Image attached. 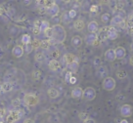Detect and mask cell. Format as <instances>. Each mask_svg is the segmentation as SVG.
I'll return each mask as SVG.
<instances>
[{"mask_svg": "<svg viewBox=\"0 0 133 123\" xmlns=\"http://www.w3.org/2000/svg\"><path fill=\"white\" fill-rule=\"evenodd\" d=\"M71 44L75 48H79L80 46L82 45V38L79 36V35H75V36L71 38Z\"/></svg>", "mask_w": 133, "mask_h": 123, "instance_id": "cell-12", "label": "cell"}, {"mask_svg": "<svg viewBox=\"0 0 133 123\" xmlns=\"http://www.w3.org/2000/svg\"><path fill=\"white\" fill-rule=\"evenodd\" d=\"M41 32H42L41 29H39V28H34V26H33V29H32V34H33V35L37 36V35H39Z\"/></svg>", "mask_w": 133, "mask_h": 123, "instance_id": "cell-39", "label": "cell"}, {"mask_svg": "<svg viewBox=\"0 0 133 123\" xmlns=\"http://www.w3.org/2000/svg\"><path fill=\"white\" fill-rule=\"evenodd\" d=\"M5 122H6V121H5ZM4 121H3V120H0V123H5Z\"/></svg>", "mask_w": 133, "mask_h": 123, "instance_id": "cell-56", "label": "cell"}, {"mask_svg": "<svg viewBox=\"0 0 133 123\" xmlns=\"http://www.w3.org/2000/svg\"><path fill=\"white\" fill-rule=\"evenodd\" d=\"M121 123H128V121H127V120H125V119H124V120H121Z\"/></svg>", "mask_w": 133, "mask_h": 123, "instance_id": "cell-55", "label": "cell"}, {"mask_svg": "<svg viewBox=\"0 0 133 123\" xmlns=\"http://www.w3.org/2000/svg\"><path fill=\"white\" fill-rule=\"evenodd\" d=\"M121 29H125L126 28V20H123V22H121V24L119 25Z\"/></svg>", "mask_w": 133, "mask_h": 123, "instance_id": "cell-50", "label": "cell"}, {"mask_svg": "<svg viewBox=\"0 0 133 123\" xmlns=\"http://www.w3.org/2000/svg\"><path fill=\"white\" fill-rule=\"evenodd\" d=\"M68 14H69V16H70V18L71 19H75V17H76V11H75V9H71V10H70L69 12H68Z\"/></svg>", "mask_w": 133, "mask_h": 123, "instance_id": "cell-38", "label": "cell"}, {"mask_svg": "<svg viewBox=\"0 0 133 123\" xmlns=\"http://www.w3.org/2000/svg\"><path fill=\"white\" fill-rule=\"evenodd\" d=\"M25 53V50L21 45H16L12 49V54L15 58H21Z\"/></svg>", "mask_w": 133, "mask_h": 123, "instance_id": "cell-10", "label": "cell"}, {"mask_svg": "<svg viewBox=\"0 0 133 123\" xmlns=\"http://www.w3.org/2000/svg\"><path fill=\"white\" fill-rule=\"evenodd\" d=\"M1 88H2L3 93H7V92H10V91L12 90L13 86L10 82H4V83L1 84Z\"/></svg>", "mask_w": 133, "mask_h": 123, "instance_id": "cell-22", "label": "cell"}, {"mask_svg": "<svg viewBox=\"0 0 133 123\" xmlns=\"http://www.w3.org/2000/svg\"><path fill=\"white\" fill-rule=\"evenodd\" d=\"M129 64H130V66H133V54L129 57Z\"/></svg>", "mask_w": 133, "mask_h": 123, "instance_id": "cell-51", "label": "cell"}, {"mask_svg": "<svg viewBox=\"0 0 133 123\" xmlns=\"http://www.w3.org/2000/svg\"><path fill=\"white\" fill-rule=\"evenodd\" d=\"M41 77V71L40 70H34L32 72V78L34 80H38Z\"/></svg>", "mask_w": 133, "mask_h": 123, "instance_id": "cell-34", "label": "cell"}, {"mask_svg": "<svg viewBox=\"0 0 133 123\" xmlns=\"http://www.w3.org/2000/svg\"><path fill=\"white\" fill-rule=\"evenodd\" d=\"M61 20H62L63 23H65V24H69L71 22V18L69 16V14L66 12L64 13L62 16H61Z\"/></svg>", "mask_w": 133, "mask_h": 123, "instance_id": "cell-31", "label": "cell"}, {"mask_svg": "<svg viewBox=\"0 0 133 123\" xmlns=\"http://www.w3.org/2000/svg\"><path fill=\"white\" fill-rule=\"evenodd\" d=\"M24 102H25V106L34 107V106H36L38 102H39V99H38V97L36 95L32 94V93H28L24 97Z\"/></svg>", "mask_w": 133, "mask_h": 123, "instance_id": "cell-2", "label": "cell"}, {"mask_svg": "<svg viewBox=\"0 0 133 123\" xmlns=\"http://www.w3.org/2000/svg\"><path fill=\"white\" fill-rule=\"evenodd\" d=\"M6 114V110L3 107H0V119H2Z\"/></svg>", "mask_w": 133, "mask_h": 123, "instance_id": "cell-41", "label": "cell"}, {"mask_svg": "<svg viewBox=\"0 0 133 123\" xmlns=\"http://www.w3.org/2000/svg\"><path fill=\"white\" fill-rule=\"evenodd\" d=\"M51 45H53V42H52L51 39L42 40L41 41V47H40V48H42V49H44V50H48Z\"/></svg>", "mask_w": 133, "mask_h": 123, "instance_id": "cell-23", "label": "cell"}, {"mask_svg": "<svg viewBox=\"0 0 133 123\" xmlns=\"http://www.w3.org/2000/svg\"><path fill=\"white\" fill-rule=\"evenodd\" d=\"M116 59H118V60H121V59H123L125 57V55H126V51L123 47H121V46H118V47H116Z\"/></svg>", "mask_w": 133, "mask_h": 123, "instance_id": "cell-15", "label": "cell"}, {"mask_svg": "<svg viewBox=\"0 0 133 123\" xmlns=\"http://www.w3.org/2000/svg\"><path fill=\"white\" fill-rule=\"evenodd\" d=\"M69 82H70L71 84H75V82H76V78H75V76H71V77L70 78V80H69Z\"/></svg>", "mask_w": 133, "mask_h": 123, "instance_id": "cell-48", "label": "cell"}, {"mask_svg": "<svg viewBox=\"0 0 133 123\" xmlns=\"http://www.w3.org/2000/svg\"><path fill=\"white\" fill-rule=\"evenodd\" d=\"M101 20H102V23H104V24H108L109 22H111V15H110L109 13H104V14H102V16H101Z\"/></svg>", "mask_w": 133, "mask_h": 123, "instance_id": "cell-28", "label": "cell"}, {"mask_svg": "<svg viewBox=\"0 0 133 123\" xmlns=\"http://www.w3.org/2000/svg\"><path fill=\"white\" fill-rule=\"evenodd\" d=\"M90 12L91 13L98 12V6H97V5H92L91 7H90Z\"/></svg>", "mask_w": 133, "mask_h": 123, "instance_id": "cell-42", "label": "cell"}, {"mask_svg": "<svg viewBox=\"0 0 133 123\" xmlns=\"http://www.w3.org/2000/svg\"><path fill=\"white\" fill-rule=\"evenodd\" d=\"M117 15H118V16H121L122 19H125V17H126V13H125L123 10H119Z\"/></svg>", "mask_w": 133, "mask_h": 123, "instance_id": "cell-44", "label": "cell"}, {"mask_svg": "<svg viewBox=\"0 0 133 123\" xmlns=\"http://www.w3.org/2000/svg\"><path fill=\"white\" fill-rule=\"evenodd\" d=\"M11 105H12V107H18L21 106V100L19 98H15L12 100V102H11Z\"/></svg>", "mask_w": 133, "mask_h": 123, "instance_id": "cell-33", "label": "cell"}, {"mask_svg": "<svg viewBox=\"0 0 133 123\" xmlns=\"http://www.w3.org/2000/svg\"><path fill=\"white\" fill-rule=\"evenodd\" d=\"M83 96V90L80 87H75L71 90V98L74 99H80Z\"/></svg>", "mask_w": 133, "mask_h": 123, "instance_id": "cell-13", "label": "cell"}, {"mask_svg": "<svg viewBox=\"0 0 133 123\" xmlns=\"http://www.w3.org/2000/svg\"><path fill=\"white\" fill-rule=\"evenodd\" d=\"M83 123H96V121L93 118H88L85 121H83Z\"/></svg>", "mask_w": 133, "mask_h": 123, "instance_id": "cell-46", "label": "cell"}, {"mask_svg": "<svg viewBox=\"0 0 133 123\" xmlns=\"http://www.w3.org/2000/svg\"><path fill=\"white\" fill-rule=\"evenodd\" d=\"M116 75L119 80H122V79H124V78L127 77V71L125 70H123V69H121V70H118L116 71Z\"/></svg>", "mask_w": 133, "mask_h": 123, "instance_id": "cell-21", "label": "cell"}, {"mask_svg": "<svg viewBox=\"0 0 133 123\" xmlns=\"http://www.w3.org/2000/svg\"><path fill=\"white\" fill-rule=\"evenodd\" d=\"M100 43H101V39H99V38H97L95 40V42L93 43V46H95V47H97V46L100 45Z\"/></svg>", "mask_w": 133, "mask_h": 123, "instance_id": "cell-47", "label": "cell"}, {"mask_svg": "<svg viewBox=\"0 0 133 123\" xmlns=\"http://www.w3.org/2000/svg\"><path fill=\"white\" fill-rule=\"evenodd\" d=\"M106 35H107V38L110 39V40H116V38L119 36L118 31H117L114 26H110V28H108Z\"/></svg>", "mask_w": 133, "mask_h": 123, "instance_id": "cell-7", "label": "cell"}, {"mask_svg": "<svg viewBox=\"0 0 133 123\" xmlns=\"http://www.w3.org/2000/svg\"><path fill=\"white\" fill-rule=\"evenodd\" d=\"M0 51H1V50H0Z\"/></svg>", "mask_w": 133, "mask_h": 123, "instance_id": "cell-57", "label": "cell"}, {"mask_svg": "<svg viewBox=\"0 0 133 123\" xmlns=\"http://www.w3.org/2000/svg\"><path fill=\"white\" fill-rule=\"evenodd\" d=\"M98 38V35L96 34V33H90V34H88L87 36H86V43L89 44V45H93V43L95 42V40Z\"/></svg>", "mask_w": 133, "mask_h": 123, "instance_id": "cell-19", "label": "cell"}, {"mask_svg": "<svg viewBox=\"0 0 133 123\" xmlns=\"http://www.w3.org/2000/svg\"><path fill=\"white\" fill-rule=\"evenodd\" d=\"M48 28H50L49 23H48L47 20H42V25H41V28H40L41 31H44V30H45V29H47Z\"/></svg>", "mask_w": 133, "mask_h": 123, "instance_id": "cell-35", "label": "cell"}, {"mask_svg": "<svg viewBox=\"0 0 133 123\" xmlns=\"http://www.w3.org/2000/svg\"><path fill=\"white\" fill-rule=\"evenodd\" d=\"M47 95L50 99H56L60 96V92L56 88H49L47 90Z\"/></svg>", "mask_w": 133, "mask_h": 123, "instance_id": "cell-17", "label": "cell"}, {"mask_svg": "<svg viewBox=\"0 0 133 123\" xmlns=\"http://www.w3.org/2000/svg\"><path fill=\"white\" fill-rule=\"evenodd\" d=\"M78 117L81 121H85L86 119L90 118V117H89V114H88L86 111H81V112H79Z\"/></svg>", "mask_w": 133, "mask_h": 123, "instance_id": "cell-32", "label": "cell"}, {"mask_svg": "<svg viewBox=\"0 0 133 123\" xmlns=\"http://www.w3.org/2000/svg\"><path fill=\"white\" fill-rule=\"evenodd\" d=\"M123 6H124V5H123V3H122V2H117V3H116V8L119 11V10H122Z\"/></svg>", "mask_w": 133, "mask_h": 123, "instance_id": "cell-43", "label": "cell"}, {"mask_svg": "<svg viewBox=\"0 0 133 123\" xmlns=\"http://www.w3.org/2000/svg\"><path fill=\"white\" fill-rule=\"evenodd\" d=\"M108 73V70H107V67L106 66H99L98 67V70H97V74H98V76L99 77H103V76H106Z\"/></svg>", "mask_w": 133, "mask_h": 123, "instance_id": "cell-24", "label": "cell"}, {"mask_svg": "<svg viewBox=\"0 0 133 123\" xmlns=\"http://www.w3.org/2000/svg\"><path fill=\"white\" fill-rule=\"evenodd\" d=\"M64 61L66 64V66H70L71 64L75 63V62H78V59H77V57H75L74 54L66 53L64 55Z\"/></svg>", "mask_w": 133, "mask_h": 123, "instance_id": "cell-8", "label": "cell"}, {"mask_svg": "<svg viewBox=\"0 0 133 123\" xmlns=\"http://www.w3.org/2000/svg\"><path fill=\"white\" fill-rule=\"evenodd\" d=\"M5 13V10H4V8H3V7H2V6H0V16H1V15H3V14H4Z\"/></svg>", "mask_w": 133, "mask_h": 123, "instance_id": "cell-52", "label": "cell"}, {"mask_svg": "<svg viewBox=\"0 0 133 123\" xmlns=\"http://www.w3.org/2000/svg\"><path fill=\"white\" fill-rule=\"evenodd\" d=\"M51 55H52V57H53V60H56V59H58V58L60 57L61 53H60L59 50H54V51H52Z\"/></svg>", "mask_w": 133, "mask_h": 123, "instance_id": "cell-37", "label": "cell"}, {"mask_svg": "<svg viewBox=\"0 0 133 123\" xmlns=\"http://www.w3.org/2000/svg\"><path fill=\"white\" fill-rule=\"evenodd\" d=\"M52 29H53V38L52 39L55 41V43H63L66 40V31L63 25H55Z\"/></svg>", "mask_w": 133, "mask_h": 123, "instance_id": "cell-1", "label": "cell"}, {"mask_svg": "<svg viewBox=\"0 0 133 123\" xmlns=\"http://www.w3.org/2000/svg\"><path fill=\"white\" fill-rule=\"evenodd\" d=\"M23 123H34V120L31 118H26L24 120V122Z\"/></svg>", "mask_w": 133, "mask_h": 123, "instance_id": "cell-49", "label": "cell"}, {"mask_svg": "<svg viewBox=\"0 0 133 123\" xmlns=\"http://www.w3.org/2000/svg\"><path fill=\"white\" fill-rule=\"evenodd\" d=\"M41 41L40 39H38V38H34L32 41H31V45H32L33 49H38V48H40L41 47Z\"/></svg>", "mask_w": 133, "mask_h": 123, "instance_id": "cell-27", "label": "cell"}, {"mask_svg": "<svg viewBox=\"0 0 133 123\" xmlns=\"http://www.w3.org/2000/svg\"><path fill=\"white\" fill-rule=\"evenodd\" d=\"M82 98L87 101V102H91L96 98V91L93 87H86L83 90V96Z\"/></svg>", "mask_w": 133, "mask_h": 123, "instance_id": "cell-4", "label": "cell"}, {"mask_svg": "<svg viewBox=\"0 0 133 123\" xmlns=\"http://www.w3.org/2000/svg\"><path fill=\"white\" fill-rule=\"evenodd\" d=\"M22 42L25 44V45H28V44H30L31 43V37L29 34H24L23 36H22Z\"/></svg>", "mask_w": 133, "mask_h": 123, "instance_id": "cell-26", "label": "cell"}, {"mask_svg": "<svg viewBox=\"0 0 133 123\" xmlns=\"http://www.w3.org/2000/svg\"><path fill=\"white\" fill-rule=\"evenodd\" d=\"M129 20H130V22H133V14L132 15H130V17H129Z\"/></svg>", "mask_w": 133, "mask_h": 123, "instance_id": "cell-53", "label": "cell"}, {"mask_svg": "<svg viewBox=\"0 0 133 123\" xmlns=\"http://www.w3.org/2000/svg\"><path fill=\"white\" fill-rule=\"evenodd\" d=\"M124 19H122L121 16H118V15H116V16H114L112 18V20H111V24L112 25H119L121 24V22H123Z\"/></svg>", "mask_w": 133, "mask_h": 123, "instance_id": "cell-20", "label": "cell"}, {"mask_svg": "<svg viewBox=\"0 0 133 123\" xmlns=\"http://www.w3.org/2000/svg\"><path fill=\"white\" fill-rule=\"evenodd\" d=\"M105 59L106 61L108 62H114L115 60H116V51L115 49H108L105 53Z\"/></svg>", "mask_w": 133, "mask_h": 123, "instance_id": "cell-9", "label": "cell"}, {"mask_svg": "<svg viewBox=\"0 0 133 123\" xmlns=\"http://www.w3.org/2000/svg\"><path fill=\"white\" fill-rule=\"evenodd\" d=\"M100 64H101V61H100L99 58H95L94 59V65H95V66H100Z\"/></svg>", "mask_w": 133, "mask_h": 123, "instance_id": "cell-45", "label": "cell"}, {"mask_svg": "<svg viewBox=\"0 0 133 123\" xmlns=\"http://www.w3.org/2000/svg\"><path fill=\"white\" fill-rule=\"evenodd\" d=\"M22 117V112L17 110H13L6 116V123H16Z\"/></svg>", "mask_w": 133, "mask_h": 123, "instance_id": "cell-3", "label": "cell"}, {"mask_svg": "<svg viewBox=\"0 0 133 123\" xmlns=\"http://www.w3.org/2000/svg\"><path fill=\"white\" fill-rule=\"evenodd\" d=\"M130 50H131V52H133V42L131 43V45H130Z\"/></svg>", "mask_w": 133, "mask_h": 123, "instance_id": "cell-54", "label": "cell"}, {"mask_svg": "<svg viewBox=\"0 0 133 123\" xmlns=\"http://www.w3.org/2000/svg\"><path fill=\"white\" fill-rule=\"evenodd\" d=\"M59 12H60V8H59V6L57 4L53 5L51 8L47 10V13H48V14H49L51 17L57 16V15L59 14Z\"/></svg>", "mask_w": 133, "mask_h": 123, "instance_id": "cell-18", "label": "cell"}, {"mask_svg": "<svg viewBox=\"0 0 133 123\" xmlns=\"http://www.w3.org/2000/svg\"><path fill=\"white\" fill-rule=\"evenodd\" d=\"M103 88L106 91H112L116 88V80L111 76H107L103 80Z\"/></svg>", "mask_w": 133, "mask_h": 123, "instance_id": "cell-5", "label": "cell"}, {"mask_svg": "<svg viewBox=\"0 0 133 123\" xmlns=\"http://www.w3.org/2000/svg\"><path fill=\"white\" fill-rule=\"evenodd\" d=\"M68 67H69V70H70L71 72H76V71L78 70V67H79L78 62H75V63H72V64H71L70 66H68Z\"/></svg>", "mask_w": 133, "mask_h": 123, "instance_id": "cell-25", "label": "cell"}, {"mask_svg": "<svg viewBox=\"0 0 133 123\" xmlns=\"http://www.w3.org/2000/svg\"><path fill=\"white\" fill-rule=\"evenodd\" d=\"M32 50H33V47H32V45H31V43H30V44H28V45H25V52L26 54H30L32 52Z\"/></svg>", "mask_w": 133, "mask_h": 123, "instance_id": "cell-36", "label": "cell"}, {"mask_svg": "<svg viewBox=\"0 0 133 123\" xmlns=\"http://www.w3.org/2000/svg\"><path fill=\"white\" fill-rule=\"evenodd\" d=\"M48 67H49L50 70L52 71H57V70L61 67V65H60V62L58 60H51L48 63Z\"/></svg>", "mask_w": 133, "mask_h": 123, "instance_id": "cell-14", "label": "cell"}, {"mask_svg": "<svg viewBox=\"0 0 133 123\" xmlns=\"http://www.w3.org/2000/svg\"><path fill=\"white\" fill-rule=\"evenodd\" d=\"M85 28V23L83 22V20H75V23H74V29L75 30H77V31H80V30H82L83 29Z\"/></svg>", "mask_w": 133, "mask_h": 123, "instance_id": "cell-16", "label": "cell"}, {"mask_svg": "<svg viewBox=\"0 0 133 123\" xmlns=\"http://www.w3.org/2000/svg\"><path fill=\"white\" fill-rule=\"evenodd\" d=\"M119 112H121V115L124 118H127V117H130L131 115L133 114V107L129 104H124L121 107V110H119Z\"/></svg>", "mask_w": 133, "mask_h": 123, "instance_id": "cell-6", "label": "cell"}, {"mask_svg": "<svg viewBox=\"0 0 133 123\" xmlns=\"http://www.w3.org/2000/svg\"><path fill=\"white\" fill-rule=\"evenodd\" d=\"M87 29L90 33H96L99 29V24L96 20H91L87 25Z\"/></svg>", "mask_w": 133, "mask_h": 123, "instance_id": "cell-11", "label": "cell"}, {"mask_svg": "<svg viewBox=\"0 0 133 123\" xmlns=\"http://www.w3.org/2000/svg\"><path fill=\"white\" fill-rule=\"evenodd\" d=\"M43 33H44V35H45L48 39H52V38H53V29H52V28H48L47 29H45V30L43 31Z\"/></svg>", "mask_w": 133, "mask_h": 123, "instance_id": "cell-29", "label": "cell"}, {"mask_svg": "<svg viewBox=\"0 0 133 123\" xmlns=\"http://www.w3.org/2000/svg\"><path fill=\"white\" fill-rule=\"evenodd\" d=\"M41 25H42V20H34V23H33V26L34 28H41Z\"/></svg>", "mask_w": 133, "mask_h": 123, "instance_id": "cell-40", "label": "cell"}, {"mask_svg": "<svg viewBox=\"0 0 133 123\" xmlns=\"http://www.w3.org/2000/svg\"><path fill=\"white\" fill-rule=\"evenodd\" d=\"M34 59H35L36 62H43L45 60V55L42 53V52H38V53L35 54Z\"/></svg>", "mask_w": 133, "mask_h": 123, "instance_id": "cell-30", "label": "cell"}]
</instances>
